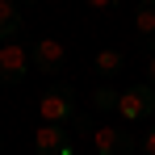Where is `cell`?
Returning a JSON list of instances; mask_svg holds the SVG:
<instances>
[{"instance_id": "cell-10", "label": "cell", "mask_w": 155, "mask_h": 155, "mask_svg": "<svg viewBox=\"0 0 155 155\" xmlns=\"http://www.w3.org/2000/svg\"><path fill=\"white\" fill-rule=\"evenodd\" d=\"M117 101H122V88H113V84H101V88L92 92L97 113H117Z\"/></svg>"}, {"instance_id": "cell-3", "label": "cell", "mask_w": 155, "mask_h": 155, "mask_svg": "<svg viewBox=\"0 0 155 155\" xmlns=\"http://www.w3.org/2000/svg\"><path fill=\"white\" fill-rule=\"evenodd\" d=\"M155 113V88L151 84H134V88H122V101H117V117L122 122H143Z\"/></svg>"}, {"instance_id": "cell-14", "label": "cell", "mask_w": 155, "mask_h": 155, "mask_svg": "<svg viewBox=\"0 0 155 155\" xmlns=\"http://www.w3.org/2000/svg\"><path fill=\"white\" fill-rule=\"evenodd\" d=\"M25 4H29V0H25Z\"/></svg>"}, {"instance_id": "cell-7", "label": "cell", "mask_w": 155, "mask_h": 155, "mask_svg": "<svg viewBox=\"0 0 155 155\" xmlns=\"http://www.w3.org/2000/svg\"><path fill=\"white\" fill-rule=\"evenodd\" d=\"M17 34H21V4L17 0H0V46L17 42Z\"/></svg>"}, {"instance_id": "cell-8", "label": "cell", "mask_w": 155, "mask_h": 155, "mask_svg": "<svg viewBox=\"0 0 155 155\" xmlns=\"http://www.w3.org/2000/svg\"><path fill=\"white\" fill-rule=\"evenodd\" d=\"M134 29H138V38L155 51V0H138V4H134Z\"/></svg>"}, {"instance_id": "cell-5", "label": "cell", "mask_w": 155, "mask_h": 155, "mask_svg": "<svg viewBox=\"0 0 155 155\" xmlns=\"http://www.w3.org/2000/svg\"><path fill=\"white\" fill-rule=\"evenodd\" d=\"M92 147H97V155H134V134L117 130V126H97Z\"/></svg>"}, {"instance_id": "cell-13", "label": "cell", "mask_w": 155, "mask_h": 155, "mask_svg": "<svg viewBox=\"0 0 155 155\" xmlns=\"http://www.w3.org/2000/svg\"><path fill=\"white\" fill-rule=\"evenodd\" d=\"M147 80H151V88H155V51H151V59H147Z\"/></svg>"}, {"instance_id": "cell-12", "label": "cell", "mask_w": 155, "mask_h": 155, "mask_svg": "<svg viewBox=\"0 0 155 155\" xmlns=\"http://www.w3.org/2000/svg\"><path fill=\"white\" fill-rule=\"evenodd\" d=\"M88 4H92V8H101V13H109V8H113L117 0H88Z\"/></svg>"}, {"instance_id": "cell-2", "label": "cell", "mask_w": 155, "mask_h": 155, "mask_svg": "<svg viewBox=\"0 0 155 155\" xmlns=\"http://www.w3.org/2000/svg\"><path fill=\"white\" fill-rule=\"evenodd\" d=\"M34 67V51L25 42H4L0 46V84H21Z\"/></svg>"}, {"instance_id": "cell-4", "label": "cell", "mask_w": 155, "mask_h": 155, "mask_svg": "<svg viewBox=\"0 0 155 155\" xmlns=\"http://www.w3.org/2000/svg\"><path fill=\"white\" fill-rule=\"evenodd\" d=\"M34 155H76L67 126H51V122H42L38 134H34Z\"/></svg>"}, {"instance_id": "cell-11", "label": "cell", "mask_w": 155, "mask_h": 155, "mask_svg": "<svg viewBox=\"0 0 155 155\" xmlns=\"http://www.w3.org/2000/svg\"><path fill=\"white\" fill-rule=\"evenodd\" d=\"M138 147H143V151H147V155H155V126L147 130V134H143V143H138Z\"/></svg>"}, {"instance_id": "cell-1", "label": "cell", "mask_w": 155, "mask_h": 155, "mask_svg": "<svg viewBox=\"0 0 155 155\" xmlns=\"http://www.w3.org/2000/svg\"><path fill=\"white\" fill-rule=\"evenodd\" d=\"M38 113H42V122H51V126H63V122H71L76 117V88L71 84H51L42 97H38Z\"/></svg>"}, {"instance_id": "cell-6", "label": "cell", "mask_w": 155, "mask_h": 155, "mask_svg": "<svg viewBox=\"0 0 155 155\" xmlns=\"http://www.w3.org/2000/svg\"><path fill=\"white\" fill-rule=\"evenodd\" d=\"M63 63H67V46H63V42H54V38L34 42V71H42V76H59Z\"/></svg>"}, {"instance_id": "cell-9", "label": "cell", "mask_w": 155, "mask_h": 155, "mask_svg": "<svg viewBox=\"0 0 155 155\" xmlns=\"http://www.w3.org/2000/svg\"><path fill=\"white\" fill-rule=\"evenodd\" d=\"M92 67H97V76H101V80H117V76H122V67H126V54L113 51V46H105V51L92 59Z\"/></svg>"}]
</instances>
